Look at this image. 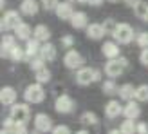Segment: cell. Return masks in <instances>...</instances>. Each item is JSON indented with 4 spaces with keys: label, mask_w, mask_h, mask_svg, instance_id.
Segmentation results:
<instances>
[{
    "label": "cell",
    "mask_w": 148,
    "mask_h": 134,
    "mask_svg": "<svg viewBox=\"0 0 148 134\" xmlns=\"http://www.w3.org/2000/svg\"><path fill=\"white\" fill-rule=\"evenodd\" d=\"M128 65L127 58H108V62L105 64V74L108 78H117L125 71V67Z\"/></svg>",
    "instance_id": "1"
},
{
    "label": "cell",
    "mask_w": 148,
    "mask_h": 134,
    "mask_svg": "<svg viewBox=\"0 0 148 134\" xmlns=\"http://www.w3.org/2000/svg\"><path fill=\"white\" fill-rule=\"evenodd\" d=\"M101 78V74L98 69H92V67H81L76 73V82L79 85H90L92 82H98Z\"/></svg>",
    "instance_id": "2"
},
{
    "label": "cell",
    "mask_w": 148,
    "mask_h": 134,
    "mask_svg": "<svg viewBox=\"0 0 148 134\" xmlns=\"http://www.w3.org/2000/svg\"><path fill=\"white\" fill-rule=\"evenodd\" d=\"M24 98H25L27 103H40V102H43V98H45V91L42 89L40 82L27 85L25 93H24Z\"/></svg>",
    "instance_id": "3"
},
{
    "label": "cell",
    "mask_w": 148,
    "mask_h": 134,
    "mask_svg": "<svg viewBox=\"0 0 148 134\" xmlns=\"http://www.w3.org/2000/svg\"><path fill=\"white\" fill-rule=\"evenodd\" d=\"M112 35H114L116 42H119V44H130L134 40V29L128 24H117Z\"/></svg>",
    "instance_id": "4"
},
{
    "label": "cell",
    "mask_w": 148,
    "mask_h": 134,
    "mask_svg": "<svg viewBox=\"0 0 148 134\" xmlns=\"http://www.w3.org/2000/svg\"><path fill=\"white\" fill-rule=\"evenodd\" d=\"M11 118H13L14 122H24V123H27L29 118H31L29 105H25V103H13V107H11Z\"/></svg>",
    "instance_id": "5"
},
{
    "label": "cell",
    "mask_w": 148,
    "mask_h": 134,
    "mask_svg": "<svg viewBox=\"0 0 148 134\" xmlns=\"http://www.w3.org/2000/svg\"><path fill=\"white\" fill-rule=\"evenodd\" d=\"M20 13L18 11H5L2 17V31H9V29H16L20 24Z\"/></svg>",
    "instance_id": "6"
},
{
    "label": "cell",
    "mask_w": 148,
    "mask_h": 134,
    "mask_svg": "<svg viewBox=\"0 0 148 134\" xmlns=\"http://www.w3.org/2000/svg\"><path fill=\"white\" fill-rule=\"evenodd\" d=\"M63 64H65V67H67V69H79L81 64H83V58H81V55L78 53V51L71 49V51H67V53H65Z\"/></svg>",
    "instance_id": "7"
},
{
    "label": "cell",
    "mask_w": 148,
    "mask_h": 134,
    "mask_svg": "<svg viewBox=\"0 0 148 134\" xmlns=\"http://www.w3.org/2000/svg\"><path fill=\"white\" fill-rule=\"evenodd\" d=\"M54 109L58 111V113H62V114L72 113V111H74V102L69 98L67 94H63V96H60V98H56V102H54Z\"/></svg>",
    "instance_id": "8"
},
{
    "label": "cell",
    "mask_w": 148,
    "mask_h": 134,
    "mask_svg": "<svg viewBox=\"0 0 148 134\" xmlns=\"http://www.w3.org/2000/svg\"><path fill=\"white\" fill-rule=\"evenodd\" d=\"M33 122H34V129L40 131V132H49V131H53V122H51V118H49L47 114H43V113L36 114Z\"/></svg>",
    "instance_id": "9"
},
{
    "label": "cell",
    "mask_w": 148,
    "mask_h": 134,
    "mask_svg": "<svg viewBox=\"0 0 148 134\" xmlns=\"http://www.w3.org/2000/svg\"><path fill=\"white\" fill-rule=\"evenodd\" d=\"M105 26L103 24H88L87 26V36L90 40H101L105 36Z\"/></svg>",
    "instance_id": "10"
},
{
    "label": "cell",
    "mask_w": 148,
    "mask_h": 134,
    "mask_svg": "<svg viewBox=\"0 0 148 134\" xmlns=\"http://www.w3.org/2000/svg\"><path fill=\"white\" fill-rule=\"evenodd\" d=\"M123 114H125V118H128V120H136V118H139V114H141V107H139L137 102L128 100V103L123 109Z\"/></svg>",
    "instance_id": "11"
},
{
    "label": "cell",
    "mask_w": 148,
    "mask_h": 134,
    "mask_svg": "<svg viewBox=\"0 0 148 134\" xmlns=\"http://www.w3.org/2000/svg\"><path fill=\"white\" fill-rule=\"evenodd\" d=\"M0 102H2L4 105H13V103L16 102V91L9 85L2 87V91H0Z\"/></svg>",
    "instance_id": "12"
},
{
    "label": "cell",
    "mask_w": 148,
    "mask_h": 134,
    "mask_svg": "<svg viewBox=\"0 0 148 134\" xmlns=\"http://www.w3.org/2000/svg\"><path fill=\"white\" fill-rule=\"evenodd\" d=\"M40 40L38 38H29L27 40V46H25V60H31V58L38 56L40 53Z\"/></svg>",
    "instance_id": "13"
},
{
    "label": "cell",
    "mask_w": 148,
    "mask_h": 134,
    "mask_svg": "<svg viewBox=\"0 0 148 134\" xmlns=\"http://www.w3.org/2000/svg\"><path fill=\"white\" fill-rule=\"evenodd\" d=\"M105 114L112 120V118H117L119 114H123V105L117 100H110L105 105Z\"/></svg>",
    "instance_id": "14"
},
{
    "label": "cell",
    "mask_w": 148,
    "mask_h": 134,
    "mask_svg": "<svg viewBox=\"0 0 148 134\" xmlns=\"http://www.w3.org/2000/svg\"><path fill=\"white\" fill-rule=\"evenodd\" d=\"M56 17L58 18H62V20H69L71 17H72V4L71 2H60V4H58L56 6Z\"/></svg>",
    "instance_id": "15"
},
{
    "label": "cell",
    "mask_w": 148,
    "mask_h": 134,
    "mask_svg": "<svg viewBox=\"0 0 148 134\" xmlns=\"http://www.w3.org/2000/svg\"><path fill=\"white\" fill-rule=\"evenodd\" d=\"M38 7H40V4L36 2V0H22L20 11L24 15H27V17H34V15L38 13Z\"/></svg>",
    "instance_id": "16"
},
{
    "label": "cell",
    "mask_w": 148,
    "mask_h": 134,
    "mask_svg": "<svg viewBox=\"0 0 148 134\" xmlns=\"http://www.w3.org/2000/svg\"><path fill=\"white\" fill-rule=\"evenodd\" d=\"M69 22L74 29H83V27H87V15L81 11H74L72 17L69 18Z\"/></svg>",
    "instance_id": "17"
},
{
    "label": "cell",
    "mask_w": 148,
    "mask_h": 134,
    "mask_svg": "<svg viewBox=\"0 0 148 134\" xmlns=\"http://www.w3.org/2000/svg\"><path fill=\"white\" fill-rule=\"evenodd\" d=\"M40 56L45 62H53L54 58H56V49H54L53 44H43L42 49H40Z\"/></svg>",
    "instance_id": "18"
},
{
    "label": "cell",
    "mask_w": 148,
    "mask_h": 134,
    "mask_svg": "<svg viewBox=\"0 0 148 134\" xmlns=\"http://www.w3.org/2000/svg\"><path fill=\"white\" fill-rule=\"evenodd\" d=\"M101 51L107 58H117L119 56V47H117V44H114V42H105Z\"/></svg>",
    "instance_id": "19"
},
{
    "label": "cell",
    "mask_w": 148,
    "mask_h": 134,
    "mask_svg": "<svg viewBox=\"0 0 148 134\" xmlns=\"http://www.w3.org/2000/svg\"><path fill=\"white\" fill-rule=\"evenodd\" d=\"M33 35H34V38H38L40 42H47L49 38H51V31H49V27L47 26H43V24H38L34 27V31H33Z\"/></svg>",
    "instance_id": "20"
},
{
    "label": "cell",
    "mask_w": 148,
    "mask_h": 134,
    "mask_svg": "<svg viewBox=\"0 0 148 134\" xmlns=\"http://www.w3.org/2000/svg\"><path fill=\"white\" fill-rule=\"evenodd\" d=\"M14 33H16V38L20 40H29L33 35V29L29 27L27 24H24V22H20V24L16 26V29H14Z\"/></svg>",
    "instance_id": "21"
},
{
    "label": "cell",
    "mask_w": 148,
    "mask_h": 134,
    "mask_svg": "<svg viewBox=\"0 0 148 134\" xmlns=\"http://www.w3.org/2000/svg\"><path fill=\"white\" fill-rule=\"evenodd\" d=\"M119 96L123 100H132V98H136V87L132 85V84H125L119 87Z\"/></svg>",
    "instance_id": "22"
},
{
    "label": "cell",
    "mask_w": 148,
    "mask_h": 134,
    "mask_svg": "<svg viewBox=\"0 0 148 134\" xmlns=\"http://www.w3.org/2000/svg\"><path fill=\"white\" fill-rule=\"evenodd\" d=\"M134 13H136V17L137 18H143L145 22H148V4H145V2H139L134 6Z\"/></svg>",
    "instance_id": "23"
},
{
    "label": "cell",
    "mask_w": 148,
    "mask_h": 134,
    "mask_svg": "<svg viewBox=\"0 0 148 134\" xmlns=\"http://www.w3.org/2000/svg\"><path fill=\"white\" fill-rule=\"evenodd\" d=\"M16 46L14 44V38L13 36H4L2 38V56L5 58V56H9V53H11V49Z\"/></svg>",
    "instance_id": "24"
},
{
    "label": "cell",
    "mask_w": 148,
    "mask_h": 134,
    "mask_svg": "<svg viewBox=\"0 0 148 134\" xmlns=\"http://www.w3.org/2000/svg\"><path fill=\"white\" fill-rule=\"evenodd\" d=\"M9 58H11L13 62H22L25 58V49L20 47V46H14L11 49V53H9Z\"/></svg>",
    "instance_id": "25"
},
{
    "label": "cell",
    "mask_w": 148,
    "mask_h": 134,
    "mask_svg": "<svg viewBox=\"0 0 148 134\" xmlns=\"http://www.w3.org/2000/svg\"><path fill=\"white\" fill-rule=\"evenodd\" d=\"M51 80V71L47 67H42V69L36 71V82H40V84H47Z\"/></svg>",
    "instance_id": "26"
},
{
    "label": "cell",
    "mask_w": 148,
    "mask_h": 134,
    "mask_svg": "<svg viewBox=\"0 0 148 134\" xmlns=\"http://www.w3.org/2000/svg\"><path fill=\"white\" fill-rule=\"evenodd\" d=\"M79 122L85 123V125H96V123H98V116H96L94 113H90V111H87V113L81 114Z\"/></svg>",
    "instance_id": "27"
},
{
    "label": "cell",
    "mask_w": 148,
    "mask_h": 134,
    "mask_svg": "<svg viewBox=\"0 0 148 134\" xmlns=\"http://www.w3.org/2000/svg\"><path fill=\"white\" fill-rule=\"evenodd\" d=\"M136 100L137 102H148V85H139L136 87Z\"/></svg>",
    "instance_id": "28"
},
{
    "label": "cell",
    "mask_w": 148,
    "mask_h": 134,
    "mask_svg": "<svg viewBox=\"0 0 148 134\" xmlns=\"http://www.w3.org/2000/svg\"><path fill=\"white\" fill-rule=\"evenodd\" d=\"M103 93H105V94H114V93H119V87L116 85L114 78H110V80H107L105 84H103Z\"/></svg>",
    "instance_id": "29"
},
{
    "label": "cell",
    "mask_w": 148,
    "mask_h": 134,
    "mask_svg": "<svg viewBox=\"0 0 148 134\" xmlns=\"http://www.w3.org/2000/svg\"><path fill=\"white\" fill-rule=\"evenodd\" d=\"M137 125H134V120H128V118H127V120H125L123 123H121V132H125V134H132V132H136L137 129Z\"/></svg>",
    "instance_id": "30"
},
{
    "label": "cell",
    "mask_w": 148,
    "mask_h": 134,
    "mask_svg": "<svg viewBox=\"0 0 148 134\" xmlns=\"http://www.w3.org/2000/svg\"><path fill=\"white\" fill-rule=\"evenodd\" d=\"M25 123L24 122H13V125L9 127V132H16V134H25Z\"/></svg>",
    "instance_id": "31"
},
{
    "label": "cell",
    "mask_w": 148,
    "mask_h": 134,
    "mask_svg": "<svg viewBox=\"0 0 148 134\" xmlns=\"http://www.w3.org/2000/svg\"><path fill=\"white\" fill-rule=\"evenodd\" d=\"M43 62H45V60H43L42 56H34V58H31V69L36 73L38 69H42V67H43Z\"/></svg>",
    "instance_id": "32"
},
{
    "label": "cell",
    "mask_w": 148,
    "mask_h": 134,
    "mask_svg": "<svg viewBox=\"0 0 148 134\" xmlns=\"http://www.w3.org/2000/svg\"><path fill=\"white\" fill-rule=\"evenodd\" d=\"M137 46L139 47H148V33H139V36H137Z\"/></svg>",
    "instance_id": "33"
},
{
    "label": "cell",
    "mask_w": 148,
    "mask_h": 134,
    "mask_svg": "<svg viewBox=\"0 0 148 134\" xmlns=\"http://www.w3.org/2000/svg\"><path fill=\"white\" fill-rule=\"evenodd\" d=\"M42 2V6L45 7V9H56V6L60 4L58 0H40Z\"/></svg>",
    "instance_id": "34"
},
{
    "label": "cell",
    "mask_w": 148,
    "mask_h": 134,
    "mask_svg": "<svg viewBox=\"0 0 148 134\" xmlns=\"http://www.w3.org/2000/svg\"><path fill=\"white\" fill-rule=\"evenodd\" d=\"M103 26H105V31H107V33H108V31H110V33H114V29H116V26H117V24H114V20L107 18V20H105V24H103Z\"/></svg>",
    "instance_id": "35"
},
{
    "label": "cell",
    "mask_w": 148,
    "mask_h": 134,
    "mask_svg": "<svg viewBox=\"0 0 148 134\" xmlns=\"http://www.w3.org/2000/svg\"><path fill=\"white\" fill-rule=\"evenodd\" d=\"M62 132H71V129L67 125H58V127H53V134H62Z\"/></svg>",
    "instance_id": "36"
},
{
    "label": "cell",
    "mask_w": 148,
    "mask_h": 134,
    "mask_svg": "<svg viewBox=\"0 0 148 134\" xmlns=\"http://www.w3.org/2000/svg\"><path fill=\"white\" fill-rule=\"evenodd\" d=\"M139 62H141L143 65H148V47H145L141 51V55H139Z\"/></svg>",
    "instance_id": "37"
},
{
    "label": "cell",
    "mask_w": 148,
    "mask_h": 134,
    "mask_svg": "<svg viewBox=\"0 0 148 134\" xmlns=\"http://www.w3.org/2000/svg\"><path fill=\"white\" fill-rule=\"evenodd\" d=\"M62 44H63L65 47H71L72 44H74V38H72L71 35H67V36H63V38H62Z\"/></svg>",
    "instance_id": "38"
},
{
    "label": "cell",
    "mask_w": 148,
    "mask_h": 134,
    "mask_svg": "<svg viewBox=\"0 0 148 134\" xmlns=\"http://www.w3.org/2000/svg\"><path fill=\"white\" fill-rule=\"evenodd\" d=\"M136 129H137V132H143V134H145V132H148V125H146V123H139Z\"/></svg>",
    "instance_id": "39"
},
{
    "label": "cell",
    "mask_w": 148,
    "mask_h": 134,
    "mask_svg": "<svg viewBox=\"0 0 148 134\" xmlns=\"http://www.w3.org/2000/svg\"><path fill=\"white\" fill-rule=\"evenodd\" d=\"M123 2H125V6H128V7H134V6L139 2V0H123Z\"/></svg>",
    "instance_id": "40"
},
{
    "label": "cell",
    "mask_w": 148,
    "mask_h": 134,
    "mask_svg": "<svg viewBox=\"0 0 148 134\" xmlns=\"http://www.w3.org/2000/svg\"><path fill=\"white\" fill-rule=\"evenodd\" d=\"M101 4H103V0H88V6H96V7H98Z\"/></svg>",
    "instance_id": "41"
},
{
    "label": "cell",
    "mask_w": 148,
    "mask_h": 134,
    "mask_svg": "<svg viewBox=\"0 0 148 134\" xmlns=\"http://www.w3.org/2000/svg\"><path fill=\"white\" fill-rule=\"evenodd\" d=\"M76 2H81V4H88V0H76Z\"/></svg>",
    "instance_id": "42"
},
{
    "label": "cell",
    "mask_w": 148,
    "mask_h": 134,
    "mask_svg": "<svg viewBox=\"0 0 148 134\" xmlns=\"http://www.w3.org/2000/svg\"><path fill=\"white\" fill-rule=\"evenodd\" d=\"M108 2H119V0H108Z\"/></svg>",
    "instance_id": "43"
}]
</instances>
